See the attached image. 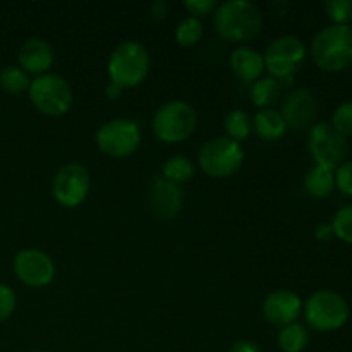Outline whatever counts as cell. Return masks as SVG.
Here are the masks:
<instances>
[{"mask_svg":"<svg viewBox=\"0 0 352 352\" xmlns=\"http://www.w3.org/2000/svg\"><path fill=\"white\" fill-rule=\"evenodd\" d=\"M195 172H196V167L195 164H192L191 158L184 157V155H175V157H170L164 164V168H162V177L174 182V184L182 186L195 177Z\"/></svg>","mask_w":352,"mask_h":352,"instance_id":"obj_22","label":"cell"},{"mask_svg":"<svg viewBox=\"0 0 352 352\" xmlns=\"http://www.w3.org/2000/svg\"><path fill=\"white\" fill-rule=\"evenodd\" d=\"M122 91H124L122 88H119V86H116V85H112V82H110V85L105 88V98L117 100V98H120Z\"/></svg>","mask_w":352,"mask_h":352,"instance_id":"obj_35","label":"cell"},{"mask_svg":"<svg viewBox=\"0 0 352 352\" xmlns=\"http://www.w3.org/2000/svg\"><path fill=\"white\" fill-rule=\"evenodd\" d=\"M19 67L28 74L41 76L50 72L54 65V50L50 45L41 38H28L19 48Z\"/></svg>","mask_w":352,"mask_h":352,"instance_id":"obj_16","label":"cell"},{"mask_svg":"<svg viewBox=\"0 0 352 352\" xmlns=\"http://www.w3.org/2000/svg\"><path fill=\"white\" fill-rule=\"evenodd\" d=\"M280 113L287 127L306 129L315 122L316 113H318V100L311 89L296 88L285 96Z\"/></svg>","mask_w":352,"mask_h":352,"instance_id":"obj_13","label":"cell"},{"mask_svg":"<svg viewBox=\"0 0 352 352\" xmlns=\"http://www.w3.org/2000/svg\"><path fill=\"white\" fill-rule=\"evenodd\" d=\"M213 24L220 38L232 43H243L258 36L263 26V14L248 0H227L213 12Z\"/></svg>","mask_w":352,"mask_h":352,"instance_id":"obj_1","label":"cell"},{"mask_svg":"<svg viewBox=\"0 0 352 352\" xmlns=\"http://www.w3.org/2000/svg\"><path fill=\"white\" fill-rule=\"evenodd\" d=\"M332 127L344 138L352 136V102H344L333 110Z\"/></svg>","mask_w":352,"mask_h":352,"instance_id":"obj_28","label":"cell"},{"mask_svg":"<svg viewBox=\"0 0 352 352\" xmlns=\"http://www.w3.org/2000/svg\"><path fill=\"white\" fill-rule=\"evenodd\" d=\"M31 79L19 65H6L0 71V88L9 95H23L30 89Z\"/></svg>","mask_w":352,"mask_h":352,"instance_id":"obj_24","label":"cell"},{"mask_svg":"<svg viewBox=\"0 0 352 352\" xmlns=\"http://www.w3.org/2000/svg\"><path fill=\"white\" fill-rule=\"evenodd\" d=\"M302 316L315 332H336L349 322L351 306L339 292L320 289L302 301Z\"/></svg>","mask_w":352,"mask_h":352,"instance_id":"obj_4","label":"cell"},{"mask_svg":"<svg viewBox=\"0 0 352 352\" xmlns=\"http://www.w3.org/2000/svg\"><path fill=\"white\" fill-rule=\"evenodd\" d=\"M16 292L6 284H0V322H6L16 311Z\"/></svg>","mask_w":352,"mask_h":352,"instance_id":"obj_29","label":"cell"},{"mask_svg":"<svg viewBox=\"0 0 352 352\" xmlns=\"http://www.w3.org/2000/svg\"><path fill=\"white\" fill-rule=\"evenodd\" d=\"M112 85L122 89L140 86L150 72V54L140 41L126 40L117 45L107 62Z\"/></svg>","mask_w":352,"mask_h":352,"instance_id":"obj_3","label":"cell"},{"mask_svg":"<svg viewBox=\"0 0 352 352\" xmlns=\"http://www.w3.org/2000/svg\"><path fill=\"white\" fill-rule=\"evenodd\" d=\"M229 352H261V349L253 340H237L236 344H232Z\"/></svg>","mask_w":352,"mask_h":352,"instance_id":"obj_34","label":"cell"},{"mask_svg":"<svg viewBox=\"0 0 352 352\" xmlns=\"http://www.w3.org/2000/svg\"><path fill=\"white\" fill-rule=\"evenodd\" d=\"M263 316L267 322L277 327H287L298 322L302 315V299L289 289H277L265 298Z\"/></svg>","mask_w":352,"mask_h":352,"instance_id":"obj_14","label":"cell"},{"mask_svg":"<svg viewBox=\"0 0 352 352\" xmlns=\"http://www.w3.org/2000/svg\"><path fill=\"white\" fill-rule=\"evenodd\" d=\"M196 126H198V113L195 107L184 100H172L160 105L151 120L157 140L167 144L184 143L192 136Z\"/></svg>","mask_w":352,"mask_h":352,"instance_id":"obj_5","label":"cell"},{"mask_svg":"<svg viewBox=\"0 0 352 352\" xmlns=\"http://www.w3.org/2000/svg\"><path fill=\"white\" fill-rule=\"evenodd\" d=\"M308 146L315 164L333 172L347 160L349 153L347 138L337 133L329 122H318L311 126Z\"/></svg>","mask_w":352,"mask_h":352,"instance_id":"obj_10","label":"cell"},{"mask_svg":"<svg viewBox=\"0 0 352 352\" xmlns=\"http://www.w3.org/2000/svg\"><path fill=\"white\" fill-rule=\"evenodd\" d=\"M14 274L24 285L33 289L47 287L55 277V263L47 253L34 248L21 250L14 258Z\"/></svg>","mask_w":352,"mask_h":352,"instance_id":"obj_12","label":"cell"},{"mask_svg":"<svg viewBox=\"0 0 352 352\" xmlns=\"http://www.w3.org/2000/svg\"><path fill=\"white\" fill-rule=\"evenodd\" d=\"M91 189V177L85 165L78 162L62 165L52 182V195L55 201L65 208H78L86 201Z\"/></svg>","mask_w":352,"mask_h":352,"instance_id":"obj_11","label":"cell"},{"mask_svg":"<svg viewBox=\"0 0 352 352\" xmlns=\"http://www.w3.org/2000/svg\"><path fill=\"white\" fill-rule=\"evenodd\" d=\"M31 103L38 112L48 117H60L71 110L74 93L67 79L55 72L36 76L28 89Z\"/></svg>","mask_w":352,"mask_h":352,"instance_id":"obj_7","label":"cell"},{"mask_svg":"<svg viewBox=\"0 0 352 352\" xmlns=\"http://www.w3.org/2000/svg\"><path fill=\"white\" fill-rule=\"evenodd\" d=\"M223 129H226L227 138H230L236 143H241V141L250 138L251 131H253V122L244 110L234 109L223 119Z\"/></svg>","mask_w":352,"mask_h":352,"instance_id":"obj_23","label":"cell"},{"mask_svg":"<svg viewBox=\"0 0 352 352\" xmlns=\"http://www.w3.org/2000/svg\"><path fill=\"white\" fill-rule=\"evenodd\" d=\"M230 69L241 81L253 85L265 71L263 54L251 47H237L230 54Z\"/></svg>","mask_w":352,"mask_h":352,"instance_id":"obj_17","label":"cell"},{"mask_svg":"<svg viewBox=\"0 0 352 352\" xmlns=\"http://www.w3.org/2000/svg\"><path fill=\"white\" fill-rule=\"evenodd\" d=\"M203 36V23L198 17L188 16L175 28V40L181 47H195Z\"/></svg>","mask_w":352,"mask_h":352,"instance_id":"obj_25","label":"cell"},{"mask_svg":"<svg viewBox=\"0 0 352 352\" xmlns=\"http://www.w3.org/2000/svg\"><path fill=\"white\" fill-rule=\"evenodd\" d=\"M150 208L158 219L172 220L181 213L184 206V192L179 184L167 181L165 177H157L148 191Z\"/></svg>","mask_w":352,"mask_h":352,"instance_id":"obj_15","label":"cell"},{"mask_svg":"<svg viewBox=\"0 0 352 352\" xmlns=\"http://www.w3.org/2000/svg\"><path fill=\"white\" fill-rule=\"evenodd\" d=\"M330 223H332L337 239L352 244V205H346L337 210Z\"/></svg>","mask_w":352,"mask_h":352,"instance_id":"obj_26","label":"cell"},{"mask_svg":"<svg viewBox=\"0 0 352 352\" xmlns=\"http://www.w3.org/2000/svg\"><path fill=\"white\" fill-rule=\"evenodd\" d=\"M336 189V174L333 170L320 165H313L305 175L306 195L315 199H323L330 196Z\"/></svg>","mask_w":352,"mask_h":352,"instance_id":"obj_19","label":"cell"},{"mask_svg":"<svg viewBox=\"0 0 352 352\" xmlns=\"http://www.w3.org/2000/svg\"><path fill=\"white\" fill-rule=\"evenodd\" d=\"M278 349L282 352H305L309 344V332L302 323L282 327L277 336Z\"/></svg>","mask_w":352,"mask_h":352,"instance_id":"obj_21","label":"cell"},{"mask_svg":"<svg viewBox=\"0 0 352 352\" xmlns=\"http://www.w3.org/2000/svg\"><path fill=\"white\" fill-rule=\"evenodd\" d=\"M315 237L320 243H329V241H332L333 237H336L332 223H320L315 229Z\"/></svg>","mask_w":352,"mask_h":352,"instance_id":"obj_32","label":"cell"},{"mask_svg":"<svg viewBox=\"0 0 352 352\" xmlns=\"http://www.w3.org/2000/svg\"><path fill=\"white\" fill-rule=\"evenodd\" d=\"M98 150L112 158H126L136 153L141 144V129L134 120L126 117L107 120L95 134Z\"/></svg>","mask_w":352,"mask_h":352,"instance_id":"obj_9","label":"cell"},{"mask_svg":"<svg viewBox=\"0 0 352 352\" xmlns=\"http://www.w3.org/2000/svg\"><path fill=\"white\" fill-rule=\"evenodd\" d=\"M306 58V47L301 38L294 34H282L270 41L263 54L265 69L270 72V78L284 86H292L296 72Z\"/></svg>","mask_w":352,"mask_h":352,"instance_id":"obj_6","label":"cell"},{"mask_svg":"<svg viewBox=\"0 0 352 352\" xmlns=\"http://www.w3.org/2000/svg\"><path fill=\"white\" fill-rule=\"evenodd\" d=\"M325 12L332 24H346L352 21V0H327Z\"/></svg>","mask_w":352,"mask_h":352,"instance_id":"obj_27","label":"cell"},{"mask_svg":"<svg viewBox=\"0 0 352 352\" xmlns=\"http://www.w3.org/2000/svg\"><path fill=\"white\" fill-rule=\"evenodd\" d=\"M336 188L342 195L352 198V160H346L340 167L336 168Z\"/></svg>","mask_w":352,"mask_h":352,"instance_id":"obj_30","label":"cell"},{"mask_svg":"<svg viewBox=\"0 0 352 352\" xmlns=\"http://www.w3.org/2000/svg\"><path fill=\"white\" fill-rule=\"evenodd\" d=\"M182 6H184V9L188 10L192 17L201 19V17L215 12L219 3H217V0H184Z\"/></svg>","mask_w":352,"mask_h":352,"instance_id":"obj_31","label":"cell"},{"mask_svg":"<svg viewBox=\"0 0 352 352\" xmlns=\"http://www.w3.org/2000/svg\"><path fill=\"white\" fill-rule=\"evenodd\" d=\"M309 55L316 67L340 72L352 65V26L329 24L313 36Z\"/></svg>","mask_w":352,"mask_h":352,"instance_id":"obj_2","label":"cell"},{"mask_svg":"<svg viewBox=\"0 0 352 352\" xmlns=\"http://www.w3.org/2000/svg\"><path fill=\"white\" fill-rule=\"evenodd\" d=\"M251 122H253V129L256 131L258 136L265 141L280 140L287 131V124H285L280 110L275 109L258 110Z\"/></svg>","mask_w":352,"mask_h":352,"instance_id":"obj_18","label":"cell"},{"mask_svg":"<svg viewBox=\"0 0 352 352\" xmlns=\"http://www.w3.org/2000/svg\"><path fill=\"white\" fill-rule=\"evenodd\" d=\"M244 162L241 143L227 136L212 138L206 141L198 153V165L208 177L226 179L236 174Z\"/></svg>","mask_w":352,"mask_h":352,"instance_id":"obj_8","label":"cell"},{"mask_svg":"<svg viewBox=\"0 0 352 352\" xmlns=\"http://www.w3.org/2000/svg\"><path fill=\"white\" fill-rule=\"evenodd\" d=\"M282 88L274 78H260L251 85L250 96L251 102L261 109H274L275 103L280 100Z\"/></svg>","mask_w":352,"mask_h":352,"instance_id":"obj_20","label":"cell"},{"mask_svg":"<svg viewBox=\"0 0 352 352\" xmlns=\"http://www.w3.org/2000/svg\"><path fill=\"white\" fill-rule=\"evenodd\" d=\"M30 352H47V351H30Z\"/></svg>","mask_w":352,"mask_h":352,"instance_id":"obj_36","label":"cell"},{"mask_svg":"<svg viewBox=\"0 0 352 352\" xmlns=\"http://www.w3.org/2000/svg\"><path fill=\"white\" fill-rule=\"evenodd\" d=\"M150 14H151V17H153V19H157V21L165 19V17H167V14H168L167 2H165V0H157V2L151 3Z\"/></svg>","mask_w":352,"mask_h":352,"instance_id":"obj_33","label":"cell"}]
</instances>
